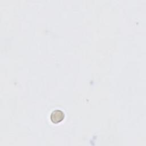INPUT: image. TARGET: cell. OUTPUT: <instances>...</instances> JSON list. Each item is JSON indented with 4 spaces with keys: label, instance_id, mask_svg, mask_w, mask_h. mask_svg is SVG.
<instances>
[{
    "label": "cell",
    "instance_id": "6da1fadb",
    "mask_svg": "<svg viewBox=\"0 0 146 146\" xmlns=\"http://www.w3.org/2000/svg\"><path fill=\"white\" fill-rule=\"evenodd\" d=\"M64 117L63 112L60 110H56L52 112L50 115V119L53 123L57 124L62 121Z\"/></svg>",
    "mask_w": 146,
    "mask_h": 146
}]
</instances>
